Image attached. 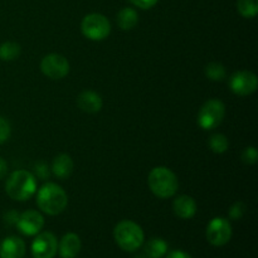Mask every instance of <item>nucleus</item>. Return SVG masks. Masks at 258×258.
I'll return each instance as SVG.
<instances>
[{"instance_id":"obj_2","label":"nucleus","mask_w":258,"mask_h":258,"mask_svg":"<svg viewBox=\"0 0 258 258\" xmlns=\"http://www.w3.org/2000/svg\"><path fill=\"white\" fill-rule=\"evenodd\" d=\"M148 185L154 196L160 199H168L176 194L179 181L170 169L166 166H156L149 174Z\"/></svg>"},{"instance_id":"obj_19","label":"nucleus","mask_w":258,"mask_h":258,"mask_svg":"<svg viewBox=\"0 0 258 258\" xmlns=\"http://www.w3.org/2000/svg\"><path fill=\"white\" fill-rule=\"evenodd\" d=\"M22 48L15 42H5L0 44V59L14 60L20 55Z\"/></svg>"},{"instance_id":"obj_4","label":"nucleus","mask_w":258,"mask_h":258,"mask_svg":"<svg viewBox=\"0 0 258 258\" xmlns=\"http://www.w3.org/2000/svg\"><path fill=\"white\" fill-rule=\"evenodd\" d=\"M113 238L121 249L134 252L144 243V231L138 223L133 221H121L113 229Z\"/></svg>"},{"instance_id":"obj_11","label":"nucleus","mask_w":258,"mask_h":258,"mask_svg":"<svg viewBox=\"0 0 258 258\" xmlns=\"http://www.w3.org/2000/svg\"><path fill=\"white\" fill-rule=\"evenodd\" d=\"M17 227L25 236H37L44 227V218L37 211H25L18 218Z\"/></svg>"},{"instance_id":"obj_15","label":"nucleus","mask_w":258,"mask_h":258,"mask_svg":"<svg viewBox=\"0 0 258 258\" xmlns=\"http://www.w3.org/2000/svg\"><path fill=\"white\" fill-rule=\"evenodd\" d=\"M81 243L80 237L76 233H67L62 237L60 242L58 243V251L62 258H75L80 253Z\"/></svg>"},{"instance_id":"obj_1","label":"nucleus","mask_w":258,"mask_h":258,"mask_svg":"<svg viewBox=\"0 0 258 258\" xmlns=\"http://www.w3.org/2000/svg\"><path fill=\"white\" fill-rule=\"evenodd\" d=\"M68 204V196L64 189L55 183H47L38 190L37 206L48 216H58Z\"/></svg>"},{"instance_id":"obj_6","label":"nucleus","mask_w":258,"mask_h":258,"mask_svg":"<svg viewBox=\"0 0 258 258\" xmlns=\"http://www.w3.org/2000/svg\"><path fill=\"white\" fill-rule=\"evenodd\" d=\"M226 116V106L221 100H209L202 106L198 113V125L203 130H213L219 126Z\"/></svg>"},{"instance_id":"obj_18","label":"nucleus","mask_w":258,"mask_h":258,"mask_svg":"<svg viewBox=\"0 0 258 258\" xmlns=\"http://www.w3.org/2000/svg\"><path fill=\"white\" fill-rule=\"evenodd\" d=\"M148 258H163L168 253V243L163 238H151L145 244Z\"/></svg>"},{"instance_id":"obj_23","label":"nucleus","mask_w":258,"mask_h":258,"mask_svg":"<svg viewBox=\"0 0 258 258\" xmlns=\"http://www.w3.org/2000/svg\"><path fill=\"white\" fill-rule=\"evenodd\" d=\"M258 160V151L254 146H248V148L244 149V151L242 153V161L244 164H248V165H253Z\"/></svg>"},{"instance_id":"obj_27","label":"nucleus","mask_w":258,"mask_h":258,"mask_svg":"<svg viewBox=\"0 0 258 258\" xmlns=\"http://www.w3.org/2000/svg\"><path fill=\"white\" fill-rule=\"evenodd\" d=\"M165 258H193L189 253L184 251H179V249H175V251L169 252L168 254H165Z\"/></svg>"},{"instance_id":"obj_3","label":"nucleus","mask_w":258,"mask_h":258,"mask_svg":"<svg viewBox=\"0 0 258 258\" xmlns=\"http://www.w3.org/2000/svg\"><path fill=\"white\" fill-rule=\"evenodd\" d=\"M5 191L12 199L24 202L37 193V180L30 171L17 170L8 178Z\"/></svg>"},{"instance_id":"obj_16","label":"nucleus","mask_w":258,"mask_h":258,"mask_svg":"<svg viewBox=\"0 0 258 258\" xmlns=\"http://www.w3.org/2000/svg\"><path fill=\"white\" fill-rule=\"evenodd\" d=\"M75 163L68 154H59L54 158L52 164V171L57 178L67 179L72 174Z\"/></svg>"},{"instance_id":"obj_14","label":"nucleus","mask_w":258,"mask_h":258,"mask_svg":"<svg viewBox=\"0 0 258 258\" xmlns=\"http://www.w3.org/2000/svg\"><path fill=\"white\" fill-rule=\"evenodd\" d=\"M197 202L190 196H180L174 201L173 211L180 219H190L197 214Z\"/></svg>"},{"instance_id":"obj_5","label":"nucleus","mask_w":258,"mask_h":258,"mask_svg":"<svg viewBox=\"0 0 258 258\" xmlns=\"http://www.w3.org/2000/svg\"><path fill=\"white\" fill-rule=\"evenodd\" d=\"M81 30L86 38L91 40H103L110 35L111 24L110 20L102 14L92 13L83 18L81 23Z\"/></svg>"},{"instance_id":"obj_10","label":"nucleus","mask_w":258,"mask_h":258,"mask_svg":"<svg viewBox=\"0 0 258 258\" xmlns=\"http://www.w3.org/2000/svg\"><path fill=\"white\" fill-rule=\"evenodd\" d=\"M57 251V238L50 232H39L32 243V254L34 258H53Z\"/></svg>"},{"instance_id":"obj_20","label":"nucleus","mask_w":258,"mask_h":258,"mask_svg":"<svg viewBox=\"0 0 258 258\" xmlns=\"http://www.w3.org/2000/svg\"><path fill=\"white\" fill-rule=\"evenodd\" d=\"M238 13L244 18H254L258 14V0H237Z\"/></svg>"},{"instance_id":"obj_25","label":"nucleus","mask_w":258,"mask_h":258,"mask_svg":"<svg viewBox=\"0 0 258 258\" xmlns=\"http://www.w3.org/2000/svg\"><path fill=\"white\" fill-rule=\"evenodd\" d=\"M10 134H12V127H10L9 121L4 117H0V144H4L5 141H8V139L10 138Z\"/></svg>"},{"instance_id":"obj_7","label":"nucleus","mask_w":258,"mask_h":258,"mask_svg":"<svg viewBox=\"0 0 258 258\" xmlns=\"http://www.w3.org/2000/svg\"><path fill=\"white\" fill-rule=\"evenodd\" d=\"M207 239L214 247H222L232 238V226L228 219L216 217L207 227Z\"/></svg>"},{"instance_id":"obj_17","label":"nucleus","mask_w":258,"mask_h":258,"mask_svg":"<svg viewBox=\"0 0 258 258\" xmlns=\"http://www.w3.org/2000/svg\"><path fill=\"white\" fill-rule=\"evenodd\" d=\"M116 22L122 30H131L136 27L139 22L138 12L133 8H123L118 12Z\"/></svg>"},{"instance_id":"obj_29","label":"nucleus","mask_w":258,"mask_h":258,"mask_svg":"<svg viewBox=\"0 0 258 258\" xmlns=\"http://www.w3.org/2000/svg\"><path fill=\"white\" fill-rule=\"evenodd\" d=\"M139 258H145V257H139Z\"/></svg>"},{"instance_id":"obj_28","label":"nucleus","mask_w":258,"mask_h":258,"mask_svg":"<svg viewBox=\"0 0 258 258\" xmlns=\"http://www.w3.org/2000/svg\"><path fill=\"white\" fill-rule=\"evenodd\" d=\"M8 173V164L4 159L0 156V179H4Z\"/></svg>"},{"instance_id":"obj_26","label":"nucleus","mask_w":258,"mask_h":258,"mask_svg":"<svg viewBox=\"0 0 258 258\" xmlns=\"http://www.w3.org/2000/svg\"><path fill=\"white\" fill-rule=\"evenodd\" d=\"M135 7L140 8V9H150L153 8L159 0H130Z\"/></svg>"},{"instance_id":"obj_9","label":"nucleus","mask_w":258,"mask_h":258,"mask_svg":"<svg viewBox=\"0 0 258 258\" xmlns=\"http://www.w3.org/2000/svg\"><path fill=\"white\" fill-rule=\"evenodd\" d=\"M229 87L232 92L238 96H249L256 92L258 78L251 71H238L229 78Z\"/></svg>"},{"instance_id":"obj_24","label":"nucleus","mask_w":258,"mask_h":258,"mask_svg":"<svg viewBox=\"0 0 258 258\" xmlns=\"http://www.w3.org/2000/svg\"><path fill=\"white\" fill-rule=\"evenodd\" d=\"M246 213V206H244L243 202H236L233 206L229 209V217L232 219H241L242 217Z\"/></svg>"},{"instance_id":"obj_13","label":"nucleus","mask_w":258,"mask_h":258,"mask_svg":"<svg viewBox=\"0 0 258 258\" xmlns=\"http://www.w3.org/2000/svg\"><path fill=\"white\" fill-rule=\"evenodd\" d=\"M102 97L95 91H82L77 97V106L87 113H96L102 108Z\"/></svg>"},{"instance_id":"obj_22","label":"nucleus","mask_w":258,"mask_h":258,"mask_svg":"<svg viewBox=\"0 0 258 258\" xmlns=\"http://www.w3.org/2000/svg\"><path fill=\"white\" fill-rule=\"evenodd\" d=\"M208 145L211 150L216 154H223L228 150V139L223 134H214L209 138Z\"/></svg>"},{"instance_id":"obj_12","label":"nucleus","mask_w":258,"mask_h":258,"mask_svg":"<svg viewBox=\"0 0 258 258\" xmlns=\"http://www.w3.org/2000/svg\"><path fill=\"white\" fill-rule=\"evenodd\" d=\"M24 254L25 243L19 237H8L0 244V258H23Z\"/></svg>"},{"instance_id":"obj_8","label":"nucleus","mask_w":258,"mask_h":258,"mask_svg":"<svg viewBox=\"0 0 258 258\" xmlns=\"http://www.w3.org/2000/svg\"><path fill=\"white\" fill-rule=\"evenodd\" d=\"M40 70L50 80H62L70 73V62L64 55L50 53L42 59Z\"/></svg>"},{"instance_id":"obj_21","label":"nucleus","mask_w":258,"mask_h":258,"mask_svg":"<svg viewBox=\"0 0 258 258\" xmlns=\"http://www.w3.org/2000/svg\"><path fill=\"white\" fill-rule=\"evenodd\" d=\"M204 71H206L207 77L211 81H216V82H221V81H223L227 76L224 66L218 62L208 63V64L206 66V70Z\"/></svg>"}]
</instances>
